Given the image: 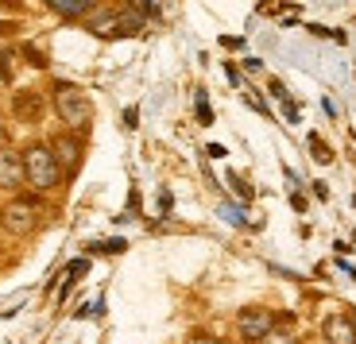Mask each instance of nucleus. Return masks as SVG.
Masks as SVG:
<instances>
[{"mask_svg":"<svg viewBox=\"0 0 356 344\" xmlns=\"http://www.w3.org/2000/svg\"><path fill=\"white\" fill-rule=\"evenodd\" d=\"M19 163H24V182L31 190H39V194H47V190H54V186L63 182V167H58V159H54V151L47 143L24 147L19 151Z\"/></svg>","mask_w":356,"mask_h":344,"instance_id":"obj_1","label":"nucleus"},{"mask_svg":"<svg viewBox=\"0 0 356 344\" xmlns=\"http://www.w3.org/2000/svg\"><path fill=\"white\" fill-rule=\"evenodd\" d=\"M321 336L330 344H356V329L348 321V313H330V318L321 321Z\"/></svg>","mask_w":356,"mask_h":344,"instance_id":"obj_5","label":"nucleus"},{"mask_svg":"<svg viewBox=\"0 0 356 344\" xmlns=\"http://www.w3.org/2000/svg\"><path fill=\"white\" fill-rule=\"evenodd\" d=\"M236 329H241V336L248 344H264L267 336L275 333V318H271V309H241V318H236Z\"/></svg>","mask_w":356,"mask_h":344,"instance_id":"obj_3","label":"nucleus"},{"mask_svg":"<svg viewBox=\"0 0 356 344\" xmlns=\"http://www.w3.org/2000/svg\"><path fill=\"white\" fill-rule=\"evenodd\" d=\"M264 344H298V341H294L291 333H271V336H267Z\"/></svg>","mask_w":356,"mask_h":344,"instance_id":"obj_9","label":"nucleus"},{"mask_svg":"<svg viewBox=\"0 0 356 344\" xmlns=\"http://www.w3.org/2000/svg\"><path fill=\"white\" fill-rule=\"evenodd\" d=\"M51 151H54V159H58V167H63V170H78V163H81V143L74 140V136H58V140L51 143Z\"/></svg>","mask_w":356,"mask_h":344,"instance_id":"obj_7","label":"nucleus"},{"mask_svg":"<svg viewBox=\"0 0 356 344\" xmlns=\"http://www.w3.org/2000/svg\"><path fill=\"white\" fill-rule=\"evenodd\" d=\"M39 221V205L31 202V197H16V202L4 209V229L12 232V236H27V232L35 229Z\"/></svg>","mask_w":356,"mask_h":344,"instance_id":"obj_4","label":"nucleus"},{"mask_svg":"<svg viewBox=\"0 0 356 344\" xmlns=\"http://www.w3.org/2000/svg\"><path fill=\"white\" fill-rule=\"evenodd\" d=\"M51 8L58 12V16H66V19H78V16H86V12L93 8V0H51Z\"/></svg>","mask_w":356,"mask_h":344,"instance_id":"obj_8","label":"nucleus"},{"mask_svg":"<svg viewBox=\"0 0 356 344\" xmlns=\"http://www.w3.org/2000/svg\"><path fill=\"white\" fill-rule=\"evenodd\" d=\"M16 186H24V163L16 151L0 147V190H16Z\"/></svg>","mask_w":356,"mask_h":344,"instance_id":"obj_6","label":"nucleus"},{"mask_svg":"<svg viewBox=\"0 0 356 344\" xmlns=\"http://www.w3.org/2000/svg\"><path fill=\"white\" fill-rule=\"evenodd\" d=\"M348 321H353V329H356V309H353V313H348Z\"/></svg>","mask_w":356,"mask_h":344,"instance_id":"obj_10","label":"nucleus"},{"mask_svg":"<svg viewBox=\"0 0 356 344\" xmlns=\"http://www.w3.org/2000/svg\"><path fill=\"white\" fill-rule=\"evenodd\" d=\"M54 113L63 116V124H70V128H89V120H93V105H89V97L81 93L78 85H66V81H58L54 85Z\"/></svg>","mask_w":356,"mask_h":344,"instance_id":"obj_2","label":"nucleus"}]
</instances>
